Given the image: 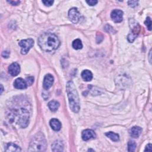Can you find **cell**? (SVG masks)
<instances>
[{"label":"cell","mask_w":152,"mask_h":152,"mask_svg":"<svg viewBox=\"0 0 152 152\" xmlns=\"http://www.w3.org/2000/svg\"><path fill=\"white\" fill-rule=\"evenodd\" d=\"M29 104L25 106H16L10 110L9 114L10 121L11 123H15L22 128L26 127L29 123L30 109Z\"/></svg>","instance_id":"obj_1"},{"label":"cell","mask_w":152,"mask_h":152,"mask_svg":"<svg viewBox=\"0 0 152 152\" xmlns=\"http://www.w3.org/2000/svg\"><path fill=\"white\" fill-rule=\"evenodd\" d=\"M38 45L45 52H52L56 50L60 45L58 37L51 33H45L38 39Z\"/></svg>","instance_id":"obj_2"},{"label":"cell","mask_w":152,"mask_h":152,"mask_svg":"<svg viewBox=\"0 0 152 152\" xmlns=\"http://www.w3.org/2000/svg\"><path fill=\"white\" fill-rule=\"evenodd\" d=\"M66 90L70 109L75 113L79 112L80 110L79 96L77 89L72 82L69 81L67 82Z\"/></svg>","instance_id":"obj_3"},{"label":"cell","mask_w":152,"mask_h":152,"mask_svg":"<svg viewBox=\"0 0 152 152\" xmlns=\"http://www.w3.org/2000/svg\"><path fill=\"white\" fill-rule=\"evenodd\" d=\"M47 147V143L44 135L42 133H39L32 138L28 150L30 151H43L46 150Z\"/></svg>","instance_id":"obj_4"},{"label":"cell","mask_w":152,"mask_h":152,"mask_svg":"<svg viewBox=\"0 0 152 152\" xmlns=\"http://www.w3.org/2000/svg\"><path fill=\"white\" fill-rule=\"evenodd\" d=\"M19 45L22 47L21 54L22 55H26L34 45V41L32 39L22 40L19 43Z\"/></svg>","instance_id":"obj_5"},{"label":"cell","mask_w":152,"mask_h":152,"mask_svg":"<svg viewBox=\"0 0 152 152\" xmlns=\"http://www.w3.org/2000/svg\"><path fill=\"white\" fill-rule=\"evenodd\" d=\"M140 32V26L138 23H136L133 24V27L131 29V33L128 35V41L132 43L136 39V38L139 34Z\"/></svg>","instance_id":"obj_6"},{"label":"cell","mask_w":152,"mask_h":152,"mask_svg":"<svg viewBox=\"0 0 152 152\" xmlns=\"http://www.w3.org/2000/svg\"><path fill=\"white\" fill-rule=\"evenodd\" d=\"M68 17L70 20L74 24L77 23L80 19V14L77 9L72 8L69 10Z\"/></svg>","instance_id":"obj_7"},{"label":"cell","mask_w":152,"mask_h":152,"mask_svg":"<svg viewBox=\"0 0 152 152\" xmlns=\"http://www.w3.org/2000/svg\"><path fill=\"white\" fill-rule=\"evenodd\" d=\"M111 18L115 23H120L123 21V12L120 10H114L112 11L110 14Z\"/></svg>","instance_id":"obj_8"},{"label":"cell","mask_w":152,"mask_h":152,"mask_svg":"<svg viewBox=\"0 0 152 152\" xmlns=\"http://www.w3.org/2000/svg\"><path fill=\"white\" fill-rule=\"evenodd\" d=\"M54 83V77L51 74H47L45 75V77L44 80L43 86L44 88L46 90L49 89L52 86Z\"/></svg>","instance_id":"obj_9"},{"label":"cell","mask_w":152,"mask_h":152,"mask_svg":"<svg viewBox=\"0 0 152 152\" xmlns=\"http://www.w3.org/2000/svg\"><path fill=\"white\" fill-rule=\"evenodd\" d=\"M20 71V67L17 62L11 64L9 67V72L12 76L17 75Z\"/></svg>","instance_id":"obj_10"},{"label":"cell","mask_w":152,"mask_h":152,"mask_svg":"<svg viewBox=\"0 0 152 152\" xmlns=\"http://www.w3.org/2000/svg\"><path fill=\"white\" fill-rule=\"evenodd\" d=\"M27 83L26 80L22 78L17 79L14 83V86L18 89H24L27 87Z\"/></svg>","instance_id":"obj_11"},{"label":"cell","mask_w":152,"mask_h":152,"mask_svg":"<svg viewBox=\"0 0 152 152\" xmlns=\"http://www.w3.org/2000/svg\"><path fill=\"white\" fill-rule=\"evenodd\" d=\"M96 137L95 132L92 130H85L82 133V138L85 141H87L91 138Z\"/></svg>","instance_id":"obj_12"},{"label":"cell","mask_w":152,"mask_h":152,"mask_svg":"<svg viewBox=\"0 0 152 152\" xmlns=\"http://www.w3.org/2000/svg\"><path fill=\"white\" fill-rule=\"evenodd\" d=\"M64 144L62 141L57 140L55 141L52 145V150L54 151H63Z\"/></svg>","instance_id":"obj_13"},{"label":"cell","mask_w":152,"mask_h":152,"mask_svg":"<svg viewBox=\"0 0 152 152\" xmlns=\"http://www.w3.org/2000/svg\"><path fill=\"white\" fill-rule=\"evenodd\" d=\"M50 125L51 128L56 131H60L61 128V123L57 119H52L50 121Z\"/></svg>","instance_id":"obj_14"},{"label":"cell","mask_w":152,"mask_h":152,"mask_svg":"<svg viewBox=\"0 0 152 152\" xmlns=\"http://www.w3.org/2000/svg\"><path fill=\"white\" fill-rule=\"evenodd\" d=\"M5 151H20L21 148L17 145H16L14 143H10L6 145Z\"/></svg>","instance_id":"obj_15"},{"label":"cell","mask_w":152,"mask_h":152,"mask_svg":"<svg viewBox=\"0 0 152 152\" xmlns=\"http://www.w3.org/2000/svg\"><path fill=\"white\" fill-rule=\"evenodd\" d=\"M141 131H142L141 128H140L139 127L135 126V127H133L131 129L130 135L132 137L136 138H138L140 136V135L141 133Z\"/></svg>","instance_id":"obj_16"},{"label":"cell","mask_w":152,"mask_h":152,"mask_svg":"<svg viewBox=\"0 0 152 152\" xmlns=\"http://www.w3.org/2000/svg\"><path fill=\"white\" fill-rule=\"evenodd\" d=\"M82 77L85 81L90 82L93 79V74L90 71L86 70L82 72Z\"/></svg>","instance_id":"obj_17"},{"label":"cell","mask_w":152,"mask_h":152,"mask_svg":"<svg viewBox=\"0 0 152 152\" xmlns=\"http://www.w3.org/2000/svg\"><path fill=\"white\" fill-rule=\"evenodd\" d=\"M48 107L52 112H55L58 110V109L60 107V103L55 100H52L49 102L48 103Z\"/></svg>","instance_id":"obj_18"},{"label":"cell","mask_w":152,"mask_h":152,"mask_svg":"<svg viewBox=\"0 0 152 152\" xmlns=\"http://www.w3.org/2000/svg\"><path fill=\"white\" fill-rule=\"evenodd\" d=\"M106 136L111 139L113 141H118L120 140V136L118 134L113 132H108L105 134Z\"/></svg>","instance_id":"obj_19"},{"label":"cell","mask_w":152,"mask_h":152,"mask_svg":"<svg viewBox=\"0 0 152 152\" xmlns=\"http://www.w3.org/2000/svg\"><path fill=\"white\" fill-rule=\"evenodd\" d=\"M72 47L74 49L79 50L83 48V45L82 41L80 39H75L72 42Z\"/></svg>","instance_id":"obj_20"},{"label":"cell","mask_w":152,"mask_h":152,"mask_svg":"<svg viewBox=\"0 0 152 152\" xmlns=\"http://www.w3.org/2000/svg\"><path fill=\"white\" fill-rule=\"evenodd\" d=\"M136 148V143L133 140H130L128 143V151H134Z\"/></svg>","instance_id":"obj_21"},{"label":"cell","mask_w":152,"mask_h":152,"mask_svg":"<svg viewBox=\"0 0 152 152\" xmlns=\"http://www.w3.org/2000/svg\"><path fill=\"white\" fill-rule=\"evenodd\" d=\"M144 24H146V26L147 27V29L149 30H151V19L150 17H147L144 22Z\"/></svg>","instance_id":"obj_22"},{"label":"cell","mask_w":152,"mask_h":152,"mask_svg":"<svg viewBox=\"0 0 152 152\" xmlns=\"http://www.w3.org/2000/svg\"><path fill=\"white\" fill-rule=\"evenodd\" d=\"M138 4V1H130L128 2V4L129 5V6H130L132 8H134L136 6H137Z\"/></svg>","instance_id":"obj_23"},{"label":"cell","mask_w":152,"mask_h":152,"mask_svg":"<svg viewBox=\"0 0 152 152\" xmlns=\"http://www.w3.org/2000/svg\"><path fill=\"white\" fill-rule=\"evenodd\" d=\"M26 81L27 83V85L30 86L33 84V83L34 82V78L33 77H32V76H30V77H28L26 78Z\"/></svg>","instance_id":"obj_24"},{"label":"cell","mask_w":152,"mask_h":152,"mask_svg":"<svg viewBox=\"0 0 152 152\" xmlns=\"http://www.w3.org/2000/svg\"><path fill=\"white\" fill-rule=\"evenodd\" d=\"M42 3L45 6L49 7L53 4L54 1H47V0H45V1H42Z\"/></svg>","instance_id":"obj_25"},{"label":"cell","mask_w":152,"mask_h":152,"mask_svg":"<svg viewBox=\"0 0 152 152\" xmlns=\"http://www.w3.org/2000/svg\"><path fill=\"white\" fill-rule=\"evenodd\" d=\"M86 3L91 6H93L98 3V1H95V0H90V1H86Z\"/></svg>","instance_id":"obj_26"},{"label":"cell","mask_w":152,"mask_h":152,"mask_svg":"<svg viewBox=\"0 0 152 152\" xmlns=\"http://www.w3.org/2000/svg\"><path fill=\"white\" fill-rule=\"evenodd\" d=\"M7 2L13 6H17L20 4L19 1H7Z\"/></svg>","instance_id":"obj_27"},{"label":"cell","mask_w":152,"mask_h":152,"mask_svg":"<svg viewBox=\"0 0 152 152\" xmlns=\"http://www.w3.org/2000/svg\"><path fill=\"white\" fill-rule=\"evenodd\" d=\"M10 55V52H8V51H4L3 53H2V56L4 57V58H8Z\"/></svg>","instance_id":"obj_28"},{"label":"cell","mask_w":152,"mask_h":152,"mask_svg":"<svg viewBox=\"0 0 152 152\" xmlns=\"http://www.w3.org/2000/svg\"><path fill=\"white\" fill-rule=\"evenodd\" d=\"M144 151H151V144H147V146H146Z\"/></svg>","instance_id":"obj_29"},{"label":"cell","mask_w":152,"mask_h":152,"mask_svg":"<svg viewBox=\"0 0 152 152\" xmlns=\"http://www.w3.org/2000/svg\"><path fill=\"white\" fill-rule=\"evenodd\" d=\"M1 93H3V85H1Z\"/></svg>","instance_id":"obj_30"}]
</instances>
